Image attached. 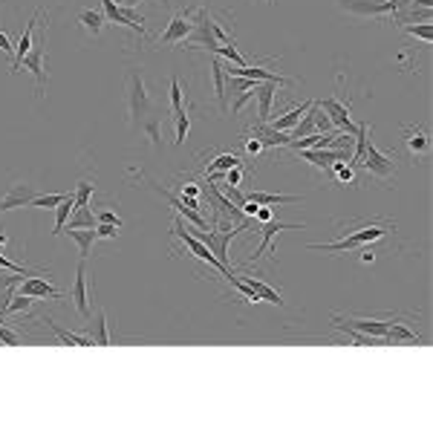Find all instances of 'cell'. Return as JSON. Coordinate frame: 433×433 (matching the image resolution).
I'll use <instances>...</instances> for the list:
<instances>
[{
	"instance_id": "6da1fadb",
	"label": "cell",
	"mask_w": 433,
	"mask_h": 433,
	"mask_svg": "<svg viewBox=\"0 0 433 433\" xmlns=\"http://www.w3.org/2000/svg\"><path fill=\"white\" fill-rule=\"evenodd\" d=\"M390 231H393V222L373 220V222H361V229H356V231H344V237L335 240V243H312L309 249H318V251H358L361 246H373L376 240H381Z\"/></svg>"
},
{
	"instance_id": "7a4b0ae2",
	"label": "cell",
	"mask_w": 433,
	"mask_h": 433,
	"mask_svg": "<svg viewBox=\"0 0 433 433\" xmlns=\"http://www.w3.org/2000/svg\"><path fill=\"white\" fill-rule=\"evenodd\" d=\"M127 110H131L133 124H142L151 113H156V107L148 95V87H144V75L139 70H133L131 78H127Z\"/></svg>"
},
{
	"instance_id": "3957f363",
	"label": "cell",
	"mask_w": 433,
	"mask_h": 433,
	"mask_svg": "<svg viewBox=\"0 0 433 433\" xmlns=\"http://www.w3.org/2000/svg\"><path fill=\"white\" fill-rule=\"evenodd\" d=\"M171 231L176 234V237H180L182 240V243H185V249L191 251V254H194V258L197 260H202V263H208V266H211V269H217L220 271V275L222 278H231L234 275V269H229V266H222L217 258H214V254H211V249H208L205 243H202V240H197L194 234H191V226H185V222H180V220H176L173 222V226H171Z\"/></svg>"
},
{
	"instance_id": "277c9868",
	"label": "cell",
	"mask_w": 433,
	"mask_h": 433,
	"mask_svg": "<svg viewBox=\"0 0 433 433\" xmlns=\"http://www.w3.org/2000/svg\"><path fill=\"white\" fill-rule=\"evenodd\" d=\"M361 165H364V171L370 173V176H376V180H381V182H387L390 176L396 173V156L393 153H381L373 142H367Z\"/></svg>"
},
{
	"instance_id": "5b68a950",
	"label": "cell",
	"mask_w": 433,
	"mask_h": 433,
	"mask_svg": "<svg viewBox=\"0 0 433 433\" xmlns=\"http://www.w3.org/2000/svg\"><path fill=\"white\" fill-rule=\"evenodd\" d=\"M44 55H46V26L41 29V35L38 41L32 44V50L23 55L21 61V67L29 70L32 75H35V87H38V99L44 95V84H46V73H44Z\"/></svg>"
},
{
	"instance_id": "8992f818",
	"label": "cell",
	"mask_w": 433,
	"mask_h": 433,
	"mask_svg": "<svg viewBox=\"0 0 433 433\" xmlns=\"http://www.w3.org/2000/svg\"><path fill=\"white\" fill-rule=\"evenodd\" d=\"M102 12L107 15V21L110 23H119V26H127V29H133L139 38L148 35V29H144V18H136L133 9H124L119 6L116 0H102Z\"/></svg>"
},
{
	"instance_id": "52a82bcc",
	"label": "cell",
	"mask_w": 433,
	"mask_h": 433,
	"mask_svg": "<svg viewBox=\"0 0 433 433\" xmlns=\"http://www.w3.org/2000/svg\"><path fill=\"white\" fill-rule=\"evenodd\" d=\"M338 6L361 18H387V15L396 18L393 0H338Z\"/></svg>"
},
{
	"instance_id": "ba28073f",
	"label": "cell",
	"mask_w": 433,
	"mask_h": 433,
	"mask_svg": "<svg viewBox=\"0 0 433 433\" xmlns=\"http://www.w3.org/2000/svg\"><path fill=\"white\" fill-rule=\"evenodd\" d=\"M148 185H151V188H153V191H156V194L162 197V200H168V202H171V208H176V211H180V214L188 220V226H194V229H200V231H208V229H211V222H208V220H205L200 211H194V208H188V205H185L180 197H176V194H171L168 188H162L159 182H151V180H148Z\"/></svg>"
},
{
	"instance_id": "9c48e42d",
	"label": "cell",
	"mask_w": 433,
	"mask_h": 433,
	"mask_svg": "<svg viewBox=\"0 0 433 433\" xmlns=\"http://www.w3.org/2000/svg\"><path fill=\"white\" fill-rule=\"evenodd\" d=\"M289 229H303V222H283V220H269V222H263L260 226V231H263V240H260V246L254 249V254H251V260H249V266L251 263H258L263 254H269V249H271V243H275V237L280 234V231H289Z\"/></svg>"
},
{
	"instance_id": "30bf717a",
	"label": "cell",
	"mask_w": 433,
	"mask_h": 433,
	"mask_svg": "<svg viewBox=\"0 0 433 433\" xmlns=\"http://www.w3.org/2000/svg\"><path fill=\"white\" fill-rule=\"evenodd\" d=\"M320 104V110L329 116V122H332V127H341L344 133H356L358 131V124L349 119V104H341L335 95H329V99H324V102H318Z\"/></svg>"
},
{
	"instance_id": "8fae6325",
	"label": "cell",
	"mask_w": 433,
	"mask_h": 433,
	"mask_svg": "<svg viewBox=\"0 0 433 433\" xmlns=\"http://www.w3.org/2000/svg\"><path fill=\"white\" fill-rule=\"evenodd\" d=\"M70 300L75 303V309L81 318H90V298H87V260H81L75 266V283L70 289Z\"/></svg>"
},
{
	"instance_id": "7c38bea8",
	"label": "cell",
	"mask_w": 433,
	"mask_h": 433,
	"mask_svg": "<svg viewBox=\"0 0 433 433\" xmlns=\"http://www.w3.org/2000/svg\"><path fill=\"white\" fill-rule=\"evenodd\" d=\"M208 200H211V208H217V211L222 214V217H229V222H249L251 217H246L243 211H240V208L226 197V194H222V191L214 185V182H208Z\"/></svg>"
},
{
	"instance_id": "4fadbf2b",
	"label": "cell",
	"mask_w": 433,
	"mask_h": 433,
	"mask_svg": "<svg viewBox=\"0 0 433 433\" xmlns=\"http://www.w3.org/2000/svg\"><path fill=\"white\" fill-rule=\"evenodd\" d=\"M188 15H191V12H185V15H173L171 23L165 26V32L159 35V44H185L188 35L194 32V21H191Z\"/></svg>"
},
{
	"instance_id": "5bb4252c",
	"label": "cell",
	"mask_w": 433,
	"mask_h": 433,
	"mask_svg": "<svg viewBox=\"0 0 433 433\" xmlns=\"http://www.w3.org/2000/svg\"><path fill=\"white\" fill-rule=\"evenodd\" d=\"M35 185L29 182H15L9 188V194L0 200V211H12V208H23V205H32V200H35Z\"/></svg>"
},
{
	"instance_id": "9a60e30c",
	"label": "cell",
	"mask_w": 433,
	"mask_h": 433,
	"mask_svg": "<svg viewBox=\"0 0 433 433\" xmlns=\"http://www.w3.org/2000/svg\"><path fill=\"white\" fill-rule=\"evenodd\" d=\"M21 295H29L35 300H41V298H64L61 289H55L50 280H44L38 275H29V278L21 280Z\"/></svg>"
},
{
	"instance_id": "2e32d148",
	"label": "cell",
	"mask_w": 433,
	"mask_h": 433,
	"mask_svg": "<svg viewBox=\"0 0 433 433\" xmlns=\"http://www.w3.org/2000/svg\"><path fill=\"white\" fill-rule=\"evenodd\" d=\"M251 136L263 142V148H286L289 142H292V136H289L286 131H275L269 122H258L251 127Z\"/></svg>"
},
{
	"instance_id": "e0dca14e",
	"label": "cell",
	"mask_w": 433,
	"mask_h": 433,
	"mask_svg": "<svg viewBox=\"0 0 433 433\" xmlns=\"http://www.w3.org/2000/svg\"><path fill=\"white\" fill-rule=\"evenodd\" d=\"M278 81H260L258 84V122H269L271 119V104L278 99Z\"/></svg>"
},
{
	"instance_id": "ac0fdd59",
	"label": "cell",
	"mask_w": 433,
	"mask_h": 433,
	"mask_svg": "<svg viewBox=\"0 0 433 433\" xmlns=\"http://www.w3.org/2000/svg\"><path fill=\"white\" fill-rule=\"evenodd\" d=\"M211 78H214V95H217V104L222 107V113H229V93H226V81H229V75H226V64H222L220 58H211Z\"/></svg>"
},
{
	"instance_id": "d6986e66",
	"label": "cell",
	"mask_w": 433,
	"mask_h": 433,
	"mask_svg": "<svg viewBox=\"0 0 433 433\" xmlns=\"http://www.w3.org/2000/svg\"><path fill=\"white\" fill-rule=\"evenodd\" d=\"M41 18H44V12H35V18H32V21L26 23L23 35H21V41H18V50H15V55H12V73H18V70H21L23 55L32 50V32H35V26H38V21H41Z\"/></svg>"
},
{
	"instance_id": "ffe728a7",
	"label": "cell",
	"mask_w": 433,
	"mask_h": 433,
	"mask_svg": "<svg viewBox=\"0 0 433 433\" xmlns=\"http://www.w3.org/2000/svg\"><path fill=\"white\" fill-rule=\"evenodd\" d=\"M87 320H90V324H87V335L93 338V344L107 347V344H110V332H107V312H104V309H99V312H95V318L90 315Z\"/></svg>"
},
{
	"instance_id": "44dd1931",
	"label": "cell",
	"mask_w": 433,
	"mask_h": 433,
	"mask_svg": "<svg viewBox=\"0 0 433 433\" xmlns=\"http://www.w3.org/2000/svg\"><path fill=\"white\" fill-rule=\"evenodd\" d=\"M78 23H81V29L90 32V35H102L110 21H107V15L99 12V9H81L78 12Z\"/></svg>"
},
{
	"instance_id": "7402d4cb",
	"label": "cell",
	"mask_w": 433,
	"mask_h": 433,
	"mask_svg": "<svg viewBox=\"0 0 433 433\" xmlns=\"http://www.w3.org/2000/svg\"><path fill=\"white\" fill-rule=\"evenodd\" d=\"M249 202L254 205H295L300 202V197H289V194H263V191H251V194H246Z\"/></svg>"
},
{
	"instance_id": "603a6c76",
	"label": "cell",
	"mask_w": 433,
	"mask_h": 433,
	"mask_svg": "<svg viewBox=\"0 0 433 433\" xmlns=\"http://www.w3.org/2000/svg\"><path fill=\"white\" fill-rule=\"evenodd\" d=\"M405 144H407V151L413 156H422L427 151V133L422 131V127H405Z\"/></svg>"
},
{
	"instance_id": "cb8c5ba5",
	"label": "cell",
	"mask_w": 433,
	"mask_h": 433,
	"mask_svg": "<svg viewBox=\"0 0 433 433\" xmlns=\"http://www.w3.org/2000/svg\"><path fill=\"white\" fill-rule=\"evenodd\" d=\"M67 234H70V240H75V243H78L81 260H87L90 251H93V243L99 240V237H95V229H67Z\"/></svg>"
},
{
	"instance_id": "d4e9b609",
	"label": "cell",
	"mask_w": 433,
	"mask_h": 433,
	"mask_svg": "<svg viewBox=\"0 0 433 433\" xmlns=\"http://www.w3.org/2000/svg\"><path fill=\"white\" fill-rule=\"evenodd\" d=\"M46 324H50V329L58 335V338L67 344V347H93V338L90 335H78V332H67V329H61L52 318H46Z\"/></svg>"
},
{
	"instance_id": "484cf974",
	"label": "cell",
	"mask_w": 433,
	"mask_h": 433,
	"mask_svg": "<svg viewBox=\"0 0 433 433\" xmlns=\"http://www.w3.org/2000/svg\"><path fill=\"white\" fill-rule=\"evenodd\" d=\"M67 229H95V214L90 205H75L73 217L67 220ZM64 229V231H67Z\"/></svg>"
},
{
	"instance_id": "4316f807",
	"label": "cell",
	"mask_w": 433,
	"mask_h": 433,
	"mask_svg": "<svg viewBox=\"0 0 433 433\" xmlns=\"http://www.w3.org/2000/svg\"><path fill=\"white\" fill-rule=\"evenodd\" d=\"M73 211H75V194H67L64 197V202L55 208V237L58 234H64V229H67V220L73 217Z\"/></svg>"
},
{
	"instance_id": "83f0119b",
	"label": "cell",
	"mask_w": 433,
	"mask_h": 433,
	"mask_svg": "<svg viewBox=\"0 0 433 433\" xmlns=\"http://www.w3.org/2000/svg\"><path fill=\"white\" fill-rule=\"evenodd\" d=\"M309 104H312V102H309ZM309 104H298V107H292V110H286L280 119L271 122V127H275V131H286V133H289V131H292V127L300 122V116L309 110Z\"/></svg>"
},
{
	"instance_id": "f1b7e54d",
	"label": "cell",
	"mask_w": 433,
	"mask_h": 433,
	"mask_svg": "<svg viewBox=\"0 0 433 433\" xmlns=\"http://www.w3.org/2000/svg\"><path fill=\"white\" fill-rule=\"evenodd\" d=\"M396 344V341H405V344H419V335H416L410 327H405V324H393L390 320V329H387V335H384V344Z\"/></svg>"
},
{
	"instance_id": "f546056e",
	"label": "cell",
	"mask_w": 433,
	"mask_h": 433,
	"mask_svg": "<svg viewBox=\"0 0 433 433\" xmlns=\"http://www.w3.org/2000/svg\"><path fill=\"white\" fill-rule=\"evenodd\" d=\"M251 289H254V292H258L260 295V300H266V303H278V307H283V298H280V292H278V289H271L266 280H258V278H243Z\"/></svg>"
},
{
	"instance_id": "4dcf8cb0",
	"label": "cell",
	"mask_w": 433,
	"mask_h": 433,
	"mask_svg": "<svg viewBox=\"0 0 433 433\" xmlns=\"http://www.w3.org/2000/svg\"><path fill=\"white\" fill-rule=\"evenodd\" d=\"M139 131L148 133L151 144H153V148H159V144H162V116H159V113H151L148 119H144V122L139 124Z\"/></svg>"
},
{
	"instance_id": "1f68e13d",
	"label": "cell",
	"mask_w": 433,
	"mask_h": 433,
	"mask_svg": "<svg viewBox=\"0 0 433 433\" xmlns=\"http://www.w3.org/2000/svg\"><path fill=\"white\" fill-rule=\"evenodd\" d=\"M309 133H318L315 131V119H312V104H309L307 113L300 116V122L292 127V131H289V136H292V139H303V136H309Z\"/></svg>"
},
{
	"instance_id": "d6a6232c",
	"label": "cell",
	"mask_w": 433,
	"mask_h": 433,
	"mask_svg": "<svg viewBox=\"0 0 433 433\" xmlns=\"http://www.w3.org/2000/svg\"><path fill=\"white\" fill-rule=\"evenodd\" d=\"M234 165H240V156H237V153H220V156H214L211 162L205 165V173H214V171H231Z\"/></svg>"
},
{
	"instance_id": "836d02e7",
	"label": "cell",
	"mask_w": 433,
	"mask_h": 433,
	"mask_svg": "<svg viewBox=\"0 0 433 433\" xmlns=\"http://www.w3.org/2000/svg\"><path fill=\"white\" fill-rule=\"evenodd\" d=\"M173 124H176V139L173 144H182L188 139V131H191V116L188 110H180V113H173Z\"/></svg>"
},
{
	"instance_id": "e575fe53",
	"label": "cell",
	"mask_w": 433,
	"mask_h": 433,
	"mask_svg": "<svg viewBox=\"0 0 433 433\" xmlns=\"http://www.w3.org/2000/svg\"><path fill=\"white\" fill-rule=\"evenodd\" d=\"M402 29L407 32L410 38H419V41H425V44L433 41V29H430V23H416V26H413V23H405Z\"/></svg>"
},
{
	"instance_id": "d590c367",
	"label": "cell",
	"mask_w": 433,
	"mask_h": 433,
	"mask_svg": "<svg viewBox=\"0 0 433 433\" xmlns=\"http://www.w3.org/2000/svg\"><path fill=\"white\" fill-rule=\"evenodd\" d=\"M327 173H335V176H338V182H356V168H352L349 162L347 165L344 162H332Z\"/></svg>"
},
{
	"instance_id": "8d00e7d4",
	"label": "cell",
	"mask_w": 433,
	"mask_h": 433,
	"mask_svg": "<svg viewBox=\"0 0 433 433\" xmlns=\"http://www.w3.org/2000/svg\"><path fill=\"white\" fill-rule=\"evenodd\" d=\"M168 99H171V116L173 113H180V110H185L182 107V87H180V78H171V93H168Z\"/></svg>"
},
{
	"instance_id": "74e56055",
	"label": "cell",
	"mask_w": 433,
	"mask_h": 433,
	"mask_svg": "<svg viewBox=\"0 0 433 433\" xmlns=\"http://www.w3.org/2000/svg\"><path fill=\"white\" fill-rule=\"evenodd\" d=\"M312 119H315V131L318 133H329L332 131V122H329V116L320 110V104L318 102H312Z\"/></svg>"
},
{
	"instance_id": "f35d334b",
	"label": "cell",
	"mask_w": 433,
	"mask_h": 433,
	"mask_svg": "<svg viewBox=\"0 0 433 433\" xmlns=\"http://www.w3.org/2000/svg\"><path fill=\"white\" fill-rule=\"evenodd\" d=\"M67 194H44V197H35L32 200V208H58L64 202Z\"/></svg>"
},
{
	"instance_id": "ab89813d",
	"label": "cell",
	"mask_w": 433,
	"mask_h": 433,
	"mask_svg": "<svg viewBox=\"0 0 433 433\" xmlns=\"http://www.w3.org/2000/svg\"><path fill=\"white\" fill-rule=\"evenodd\" d=\"M0 344H6V347H18L21 344V335L15 332L9 324H3V320H0Z\"/></svg>"
},
{
	"instance_id": "60d3db41",
	"label": "cell",
	"mask_w": 433,
	"mask_h": 433,
	"mask_svg": "<svg viewBox=\"0 0 433 433\" xmlns=\"http://www.w3.org/2000/svg\"><path fill=\"white\" fill-rule=\"evenodd\" d=\"M90 197H93V182L81 180L75 188V205H90Z\"/></svg>"
},
{
	"instance_id": "b9f144b4",
	"label": "cell",
	"mask_w": 433,
	"mask_h": 433,
	"mask_svg": "<svg viewBox=\"0 0 433 433\" xmlns=\"http://www.w3.org/2000/svg\"><path fill=\"white\" fill-rule=\"evenodd\" d=\"M119 229H122V226H113V222H95V237L113 240V237H119Z\"/></svg>"
},
{
	"instance_id": "7bdbcfd3",
	"label": "cell",
	"mask_w": 433,
	"mask_h": 433,
	"mask_svg": "<svg viewBox=\"0 0 433 433\" xmlns=\"http://www.w3.org/2000/svg\"><path fill=\"white\" fill-rule=\"evenodd\" d=\"M222 194H226L237 208H243V205H246V194H240L237 185H226V188H222Z\"/></svg>"
},
{
	"instance_id": "ee69618b",
	"label": "cell",
	"mask_w": 433,
	"mask_h": 433,
	"mask_svg": "<svg viewBox=\"0 0 433 433\" xmlns=\"http://www.w3.org/2000/svg\"><path fill=\"white\" fill-rule=\"evenodd\" d=\"M269 220H275V211H271L269 205H258V211H254V222L263 226V222H269Z\"/></svg>"
},
{
	"instance_id": "f6af8a7d",
	"label": "cell",
	"mask_w": 433,
	"mask_h": 433,
	"mask_svg": "<svg viewBox=\"0 0 433 433\" xmlns=\"http://www.w3.org/2000/svg\"><path fill=\"white\" fill-rule=\"evenodd\" d=\"M243 144H246V153H249V156H258V153L266 151V148H263V142H260V139H254V136L243 139Z\"/></svg>"
},
{
	"instance_id": "bcb514c9",
	"label": "cell",
	"mask_w": 433,
	"mask_h": 433,
	"mask_svg": "<svg viewBox=\"0 0 433 433\" xmlns=\"http://www.w3.org/2000/svg\"><path fill=\"white\" fill-rule=\"evenodd\" d=\"M243 182V165H234L231 171H226V185H240Z\"/></svg>"
},
{
	"instance_id": "7dc6e473",
	"label": "cell",
	"mask_w": 433,
	"mask_h": 433,
	"mask_svg": "<svg viewBox=\"0 0 433 433\" xmlns=\"http://www.w3.org/2000/svg\"><path fill=\"white\" fill-rule=\"evenodd\" d=\"M95 222H113V226H122V220L113 211H99L95 214Z\"/></svg>"
},
{
	"instance_id": "c3c4849f",
	"label": "cell",
	"mask_w": 433,
	"mask_h": 433,
	"mask_svg": "<svg viewBox=\"0 0 433 433\" xmlns=\"http://www.w3.org/2000/svg\"><path fill=\"white\" fill-rule=\"evenodd\" d=\"M182 197H200V188L194 182H185L182 185Z\"/></svg>"
},
{
	"instance_id": "681fc988",
	"label": "cell",
	"mask_w": 433,
	"mask_h": 433,
	"mask_svg": "<svg viewBox=\"0 0 433 433\" xmlns=\"http://www.w3.org/2000/svg\"><path fill=\"white\" fill-rule=\"evenodd\" d=\"M358 251H361V260H364V263H373V260H376V254H373V249H367V246H361Z\"/></svg>"
},
{
	"instance_id": "f907efd6",
	"label": "cell",
	"mask_w": 433,
	"mask_h": 433,
	"mask_svg": "<svg viewBox=\"0 0 433 433\" xmlns=\"http://www.w3.org/2000/svg\"><path fill=\"white\" fill-rule=\"evenodd\" d=\"M0 52H12V44L6 38V32H0Z\"/></svg>"
},
{
	"instance_id": "816d5d0a",
	"label": "cell",
	"mask_w": 433,
	"mask_h": 433,
	"mask_svg": "<svg viewBox=\"0 0 433 433\" xmlns=\"http://www.w3.org/2000/svg\"><path fill=\"white\" fill-rule=\"evenodd\" d=\"M410 3H416V0H393V9H396V15L402 12V9H407Z\"/></svg>"
},
{
	"instance_id": "f5cc1de1",
	"label": "cell",
	"mask_w": 433,
	"mask_h": 433,
	"mask_svg": "<svg viewBox=\"0 0 433 433\" xmlns=\"http://www.w3.org/2000/svg\"><path fill=\"white\" fill-rule=\"evenodd\" d=\"M119 6H124V9H136L139 3H144V0H116Z\"/></svg>"
},
{
	"instance_id": "db71d44e",
	"label": "cell",
	"mask_w": 433,
	"mask_h": 433,
	"mask_svg": "<svg viewBox=\"0 0 433 433\" xmlns=\"http://www.w3.org/2000/svg\"><path fill=\"white\" fill-rule=\"evenodd\" d=\"M6 243H9V237H6V234H0V249H3Z\"/></svg>"
},
{
	"instance_id": "11a10c76",
	"label": "cell",
	"mask_w": 433,
	"mask_h": 433,
	"mask_svg": "<svg viewBox=\"0 0 433 433\" xmlns=\"http://www.w3.org/2000/svg\"><path fill=\"white\" fill-rule=\"evenodd\" d=\"M9 275H12V271H9ZM9 275H3V269H0V280H3V283H6V278H9Z\"/></svg>"
},
{
	"instance_id": "9f6ffc18",
	"label": "cell",
	"mask_w": 433,
	"mask_h": 433,
	"mask_svg": "<svg viewBox=\"0 0 433 433\" xmlns=\"http://www.w3.org/2000/svg\"><path fill=\"white\" fill-rule=\"evenodd\" d=\"M266 3H269V6H275V0H266Z\"/></svg>"
},
{
	"instance_id": "6f0895ef",
	"label": "cell",
	"mask_w": 433,
	"mask_h": 433,
	"mask_svg": "<svg viewBox=\"0 0 433 433\" xmlns=\"http://www.w3.org/2000/svg\"><path fill=\"white\" fill-rule=\"evenodd\" d=\"M180 3H191V0H180Z\"/></svg>"
}]
</instances>
